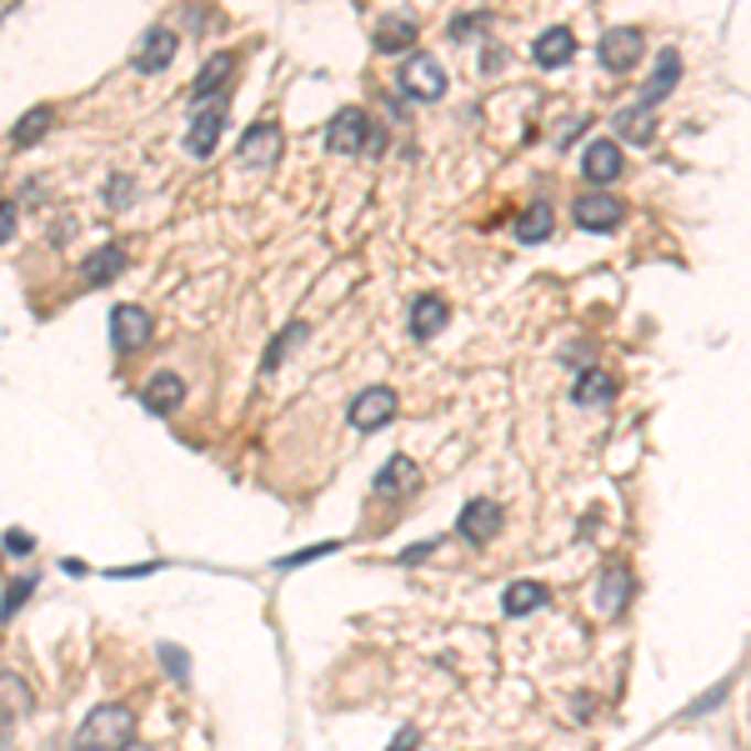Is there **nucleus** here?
<instances>
[{"label": "nucleus", "instance_id": "nucleus-1", "mask_svg": "<svg viewBox=\"0 0 751 751\" xmlns=\"http://www.w3.org/2000/svg\"><path fill=\"white\" fill-rule=\"evenodd\" d=\"M382 146H386V131L366 116V110L346 106V110H336V116H331V126H326V151L331 155H361V151L376 155Z\"/></svg>", "mask_w": 751, "mask_h": 751}, {"label": "nucleus", "instance_id": "nucleus-2", "mask_svg": "<svg viewBox=\"0 0 751 751\" xmlns=\"http://www.w3.org/2000/svg\"><path fill=\"white\" fill-rule=\"evenodd\" d=\"M81 741H86V747H100V751H126L136 741V711L120 707V701H100V707L86 711Z\"/></svg>", "mask_w": 751, "mask_h": 751}, {"label": "nucleus", "instance_id": "nucleus-3", "mask_svg": "<svg viewBox=\"0 0 751 751\" xmlns=\"http://www.w3.org/2000/svg\"><path fill=\"white\" fill-rule=\"evenodd\" d=\"M396 86H401V96H411V100H441V96H447V86H451V76H447V66H441L436 55L411 51Z\"/></svg>", "mask_w": 751, "mask_h": 751}, {"label": "nucleus", "instance_id": "nucleus-4", "mask_svg": "<svg viewBox=\"0 0 751 751\" xmlns=\"http://www.w3.org/2000/svg\"><path fill=\"white\" fill-rule=\"evenodd\" d=\"M281 151H286L281 126H271V120H256V126H246V131H240L236 161L250 165V171H271V165H281Z\"/></svg>", "mask_w": 751, "mask_h": 751}, {"label": "nucleus", "instance_id": "nucleus-5", "mask_svg": "<svg viewBox=\"0 0 751 751\" xmlns=\"http://www.w3.org/2000/svg\"><path fill=\"white\" fill-rule=\"evenodd\" d=\"M151 336H155V321H151V311L146 305H116L110 311V346L120 351V356H131V351H141V346H151Z\"/></svg>", "mask_w": 751, "mask_h": 751}, {"label": "nucleus", "instance_id": "nucleus-6", "mask_svg": "<svg viewBox=\"0 0 751 751\" xmlns=\"http://www.w3.org/2000/svg\"><path fill=\"white\" fill-rule=\"evenodd\" d=\"M396 411H401V396L391 391V386H366V391L351 401V426L356 431H382V426L396 421Z\"/></svg>", "mask_w": 751, "mask_h": 751}, {"label": "nucleus", "instance_id": "nucleus-7", "mask_svg": "<svg viewBox=\"0 0 751 751\" xmlns=\"http://www.w3.org/2000/svg\"><path fill=\"white\" fill-rule=\"evenodd\" d=\"M642 31L636 25H611L607 35H601V45H597V61L611 71V76H626V71L642 61Z\"/></svg>", "mask_w": 751, "mask_h": 751}, {"label": "nucleus", "instance_id": "nucleus-8", "mask_svg": "<svg viewBox=\"0 0 751 751\" xmlns=\"http://www.w3.org/2000/svg\"><path fill=\"white\" fill-rule=\"evenodd\" d=\"M501 522H506V512H501L496 501H491V496H471L466 506H461V516H457V532L466 536L471 546H486V541H496V536H501Z\"/></svg>", "mask_w": 751, "mask_h": 751}, {"label": "nucleus", "instance_id": "nucleus-9", "mask_svg": "<svg viewBox=\"0 0 751 751\" xmlns=\"http://www.w3.org/2000/svg\"><path fill=\"white\" fill-rule=\"evenodd\" d=\"M175 45H181V35H175L171 25H151V31L141 35V45H136L131 66L141 71V76H161V71L175 61Z\"/></svg>", "mask_w": 751, "mask_h": 751}, {"label": "nucleus", "instance_id": "nucleus-10", "mask_svg": "<svg viewBox=\"0 0 751 751\" xmlns=\"http://www.w3.org/2000/svg\"><path fill=\"white\" fill-rule=\"evenodd\" d=\"M230 76H236V55L230 51H216L201 66V76H196V86H191V106H216V100H226V86H230Z\"/></svg>", "mask_w": 751, "mask_h": 751}, {"label": "nucleus", "instance_id": "nucleus-11", "mask_svg": "<svg viewBox=\"0 0 751 751\" xmlns=\"http://www.w3.org/2000/svg\"><path fill=\"white\" fill-rule=\"evenodd\" d=\"M571 216H577L581 230H616L621 216H626V206H621L616 196H607V191H587V196H577Z\"/></svg>", "mask_w": 751, "mask_h": 751}, {"label": "nucleus", "instance_id": "nucleus-12", "mask_svg": "<svg viewBox=\"0 0 751 751\" xmlns=\"http://www.w3.org/2000/svg\"><path fill=\"white\" fill-rule=\"evenodd\" d=\"M371 486H376V496H411L416 486H421V466H416L411 457H401V451H396L391 461H386L382 471H376V481H371Z\"/></svg>", "mask_w": 751, "mask_h": 751}, {"label": "nucleus", "instance_id": "nucleus-13", "mask_svg": "<svg viewBox=\"0 0 751 751\" xmlns=\"http://www.w3.org/2000/svg\"><path fill=\"white\" fill-rule=\"evenodd\" d=\"M181 401H185V382L175 376V371H155L151 382L141 386V406L151 416H171Z\"/></svg>", "mask_w": 751, "mask_h": 751}, {"label": "nucleus", "instance_id": "nucleus-14", "mask_svg": "<svg viewBox=\"0 0 751 751\" xmlns=\"http://www.w3.org/2000/svg\"><path fill=\"white\" fill-rule=\"evenodd\" d=\"M221 131H226V100H216V106H206V110H201V116H196V126L185 131V151H191V155H201V161H206V155L216 151Z\"/></svg>", "mask_w": 751, "mask_h": 751}, {"label": "nucleus", "instance_id": "nucleus-15", "mask_svg": "<svg viewBox=\"0 0 751 751\" xmlns=\"http://www.w3.org/2000/svg\"><path fill=\"white\" fill-rule=\"evenodd\" d=\"M621 171H626V165H621V146L616 141H591L587 155H581V175H587L591 185H611Z\"/></svg>", "mask_w": 751, "mask_h": 751}, {"label": "nucleus", "instance_id": "nucleus-16", "mask_svg": "<svg viewBox=\"0 0 751 751\" xmlns=\"http://www.w3.org/2000/svg\"><path fill=\"white\" fill-rule=\"evenodd\" d=\"M447 317H451L447 301H441L436 291H421V296L411 301V317H406V321H411V336H416V341H431V336H441Z\"/></svg>", "mask_w": 751, "mask_h": 751}, {"label": "nucleus", "instance_id": "nucleus-17", "mask_svg": "<svg viewBox=\"0 0 751 751\" xmlns=\"http://www.w3.org/2000/svg\"><path fill=\"white\" fill-rule=\"evenodd\" d=\"M626 601H632V571L621 567V561H611V567L601 571V581H597V611L601 616H616Z\"/></svg>", "mask_w": 751, "mask_h": 751}, {"label": "nucleus", "instance_id": "nucleus-18", "mask_svg": "<svg viewBox=\"0 0 751 751\" xmlns=\"http://www.w3.org/2000/svg\"><path fill=\"white\" fill-rule=\"evenodd\" d=\"M571 51H577V35H571L567 25H551V31L536 35L532 61H536L541 71H556V66H567V61H571Z\"/></svg>", "mask_w": 751, "mask_h": 751}, {"label": "nucleus", "instance_id": "nucleus-19", "mask_svg": "<svg viewBox=\"0 0 751 751\" xmlns=\"http://www.w3.org/2000/svg\"><path fill=\"white\" fill-rule=\"evenodd\" d=\"M120 271H126V250H120L116 240L96 246V250L86 256V261H81V276H86V286H110Z\"/></svg>", "mask_w": 751, "mask_h": 751}, {"label": "nucleus", "instance_id": "nucleus-20", "mask_svg": "<svg viewBox=\"0 0 751 751\" xmlns=\"http://www.w3.org/2000/svg\"><path fill=\"white\" fill-rule=\"evenodd\" d=\"M682 81V55L676 51H662L656 55V71H652V81H646V90H642V110H652V106H662L666 96H672V86Z\"/></svg>", "mask_w": 751, "mask_h": 751}, {"label": "nucleus", "instance_id": "nucleus-21", "mask_svg": "<svg viewBox=\"0 0 751 751\" xmlns=\"http://www.w3.org/2000/svg\"><path fill=\"white\" fill-rule=\"evenodd\" d=\"M571 401L587 406V411H597V406L616 401V376H607V371H597V366L581 371L577 386H571Z\"/></svg>", "mask_w": 751, "mask_h": 751}, {"label": "nucleus", "instance_id": "nucleus-22", "mask_svg": "<svg viewBox=\"0 0 751 751\" xmlns=\"http://www.w3.org/2000/svg\"><path fill=\"white\" fill-rule=\"evenodd\" d=\"M371 41H376V51H382V55H401L406 45H416V21H411V15H386V21L376 25V35H371Z\"/></svg>", "mask_w": 751, "mask_h": 751}, {"label": "nucleus", "instance_id": "nucleus-23", "mask_svg": "<svg viewBox=\"0 0 751 751\" xmlns=\"http://www.w3.org/2000/svg\"><path fill=\"white\" fill-rule=\"evenodd\" d=\"M546 601H551V591H546L541 581H512L506 597H501V607H506V616H532V611H541Z\"/></svg>", "mask_w": 751, "mask_h": 751}, {"label": "nucleus", "instance_id": "nucleus-24", "mask_svg": "<svg viewBox=\"0 0 751 751\" xmlns=\"http://www.w3.org/2000/svg\"><path fill=\"white\" fill-rule=\"evenodd\" d=\"M551 226H556V211L546 206V201H536V206H526L522 216H516V240H522V246H536V240L551 236Z\"/></svg>", "mask_w": 751, "mask_h": 751}, {"label": "nucleus", "instance_id": "nucleus-25", "mask_svg": "<svg viewBox=\"0 0 751 751\" xmlns=\"http://www.w3.org/2000/svg\"><path fill=\"white\" fill-rule=\"evenodd\" d=\"M51 120H55V110H51V106H35V110H25V116L15 120L11 146H15V151H25V146H35L45 131H51Z\"/></svg>", "mask_w": 751, "mask_h": 751}, {"label": "nucleus", "instance_id": "nucleus-26", "mask_svg": "<svg viewBox=\"0 0 751 751\" xmlns=\"http://www.w3.org/2000/svg\"><path fill=\"white\" fill-rule=\"evenodd\" d=\"M611 126H616V136L621 141H632V146H646L652 141V110H642V106H632V110H621L616 120H611Z\"/></svg>", "mask_w": 751, "mask_h": 751}, {"label": "nucleus", "instance_id": "nucleus-27", "mask_svg": "<svg viewBox=\"0 0 751 751\" xmlns=\"http://www.w3.org/2000/svg\"><path fill=\"white\" fill-rule=\"evenodd\" d=\"M31 591H35V577H15L11 587H6V601H0V621H11L15 611L31 601Z\"/></svg>", "mask_w": 751, "mask_h": 751}, {"label": "nucleus", "instance_id": "nucleus-28", "mask_svg": "<svg viewBox=\"0 0 751 751\" xmlns=\"http://www.w3.org/2000/svg\"><path fill=\"white\" fill-rule=\"evenodd\" d=\"M301 341H305V321H296V326L286 331V336H276V341H271V351H266V371L281 366V361L291 356V346H301Z\"/></svg>", "mask_w": 751, "mask_h": 751}, {"label": "nucleus", "instance_id": "nucleus-29", "mask_svg": "<svg viewBox=\"0 0 751 751\" xmlns=\"http://www.w3.org/2000/svg\"><path fill=\"white\" fill-rule=\"evenodd\" d=\"M131 196H136V181L116 171V175L106 181V206H110V211H126V206H131Z\"/></svg>", "mask_w": 751, "mask_h": 751}, {"label": "nucleus", "instance_id": "nucleus-30", "mask_svg": "<svg viewBox=\"0 0 751 751\" xmlns=\"http://www.w3.org/2000/svg\"><path fill=\"white\" fill-rule=\"evenodd\" d=\"M331 551H336V541H317V546H305V551H296V556H281L276 567H281V571H301L305 561H321V556H331Z\"/></svg>", "mask_w": 751, "mask_h": 751}, {"label": "nucleus", "instance_id": "nucleus-31", "mask_svg": "<svg viewBox=\"0 0 751 751\" xmlns=\"http://www.w3.org/2000/svg\"><path fill=\"white\" fill-rule=\"evenodd\" d=\"M161 662H165V672H171L175 682H185V672H191V662H185V652H181V646H171V642L161 646Z\"/></svg>", "mask_w": 751, "mask_h": 751}, {"label": "nucleus", "instance_id": "nucleus-32", "mask_svg": "<svg viewBox=\"0 0 751 751\" xmlns=\"http://www.w3.org/2000/svg\"><path fill=\"white\" fill-rule=\"evenodd\" d=\"M0 546H6V556H31V532H6V541H0Z\"/></svg>", "mask_w": 751, "mask_h": 751}, {"label": "nucleus", "instance_id": "nucleus-33", "mask_svg": "<svg viewBox=\"0 0 751 751\" xmlns=\"http://www.w3.org/2000/svg\"><path fill=\"white\" fill-rule=\"evenodd\" d=\"M15 236V201H0V246Z\"/></svg>", "mask_w": 751, "mask_h": 751}, {"label": "nucleus", "instance_id": "nucleus-34", "mask_svg": "<svg viewBox=\"0 0 751 751\" xmlns=\"http://www.w3.org/2000/svg\"><path fill=\"white\" fill-rule=\"evenodd\" d=\"M491 15H457V21H451V35H466V31H476V25H486Z\"/></svg>", "mask_w": 751, "mask_h": 751}, {"label": "nucleus", "instance_id": "nucleus-35", "mask_svg": "<svg viewBox=\"0 0 751 751\" xmlns=\"http://www.w3.org/2000/svg\"><path fill=\"white\" fill-rule=\"evenodd\" d=\"M416 747H421V731H401V737H396L386 751H416Z\"/></svg>", "mask_w": 751, "mask_h": 751}, {"label": "nucleus", "instance_id": "nucleus-36", "mask_svg": "<svg viewBox=\"0 0 751 751\" xmlns=\"http://www.w3.org/2000/svg\"><path fill=\"white\" fill-rule=\"evenodd\" d=\"M6 741H11V717L0 711V747H6Z\"/></svg>", "mask_w": 751, "mask_h": 751}, {"label": "nucleus", "instance_id": "nucleus-37", "mask_svg": "<svg viewBox=\"0 0 751 751\" xmlns=\"http://www.w3.org/2000/svg\"><path fill=\"white\" fill-rule=\"evenodd\" d=\"M126 751H151V747H146V741H131V747H126Z\"/></svg>", "mask_w": 751, "mask_h": 751}, {"label": "nucleus", "instance_id": "nucleus-38", "mask_svg": "<svg viewBox=\"0 0 751 751\" xmlns=\"http://www.w3.org/2000/svg\"><path fill=\"white\" fill-rule=\"evenodd\" d=\"M71 751H100V747H86V741H76V747H71Z\"/></svg>", "mask_w": 751, "mask_h": 751}]
</instances>
